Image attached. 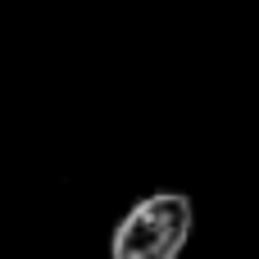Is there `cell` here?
<instances>
[{
	"label": "cell",
	"mask_w": 259,
	"mask_h": 259,
	"mask_svg": "<svg viewBox=\"0 0 259 259\" xmlns=\"http://www.w3.org/2000/svg\"><path fill=\"white\" fill-rule=\"evenodd\" d=\"M196 228V205L187 191L141 196L114 228L109 259H182Z\"/></svg>",
	"instance_id": "1"
}]
</instances>
